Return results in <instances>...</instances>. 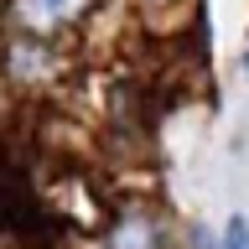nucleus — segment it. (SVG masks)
I'll list each match as a JSON object with an SVG mask.
<instances>
[{"mask_svg": "<svg viewBox=\"0 0 249 249\" xmlns=\"http://www.w3.org/2000/svg\"><path fill=\"white\" fill-rule=\"evenodd\" d=\"M244 68H249V52H244Z\"/></svg>", "mask_w": 249, "mask_h": 249, "instance_id": "nucleus-3", "label": "nucleus"}, {"mask_svg": "<svg viewBox=\"0 0 249 249\" xmlns=\"http://www.w3.org/2000/svg\"><path fill=\"white\" fill-rule=\"evenodd\" d=\"M223 249H249V218H244V213L229 218V229H223Z\"/></svg>", "mask_w": 249, "mask_h": 249, "instance_id": "nucleus-2", "label": "nucleus"}, {"mask_svg": "<svg viewBox=\"0 0 249 249\" xmlns=\"http://www.w3.org/2000/svg\"><path fill=\"white\" fill-rule=\"evenodd\" d=\"M78 5H83V0H26V21L31 26H57V21H68Z\"/></svg>", "mask_w": 249, "mask_h": 249, "instance_id": "nucleus-1", "label": "nucleus"}]
</instances>
